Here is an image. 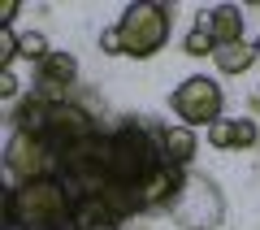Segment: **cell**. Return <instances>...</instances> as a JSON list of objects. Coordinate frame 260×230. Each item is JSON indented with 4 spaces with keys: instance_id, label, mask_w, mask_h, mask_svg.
I'll list each match as a JSON object with an SVG mask.
<instances>
[{
    "instance_id": "obj_1",
    "label": "cell",
    "mask_w": 260,
    "mask_h": 230,
    "mask_svg": "<svg viewBox=\"0 0 260 230\" xmlns=\"http://www.w3.org/2000/svg\"><path fill=\"white\" fill-rule=\"evenodd\" d=\"M70 195L56 183H18L5 187V230H70Z\"/></svg>"
},
{
    "instance_id": "obj_2",
    "label": "cell",
    "mask_w": 260,
    "mask_h": 230,
    "mask_svg": "<svg viewBox=\"0 0 260 230\" xmlns=\"http://www.w3.org/2000/svg\"><path fill=\"white\" fill-rule=\"evenodd\" d=\"M56 183L65 187L70 200H83V195H104L113 191V169H109V135H95L87 143L70 148L61 157V178Z\"/></svg>"
},
{
    "instance_id": "obj_3",
    "label": "cell",
    "mask_w": 260,
    "mask_h": 230,
    "mask_svg": "<svg viewBox=\"0 0 260 230\" xmlns=\"http://www.w3.org/2000/svg\"><path fill=\"white\" fill-rule=\"evenodd\" d=\"M117 31H121V44H126L130 56H156L165 48L169 31H174V5H160V0H135L126 5L117 18Z\"/></svg>"
},
{
    "instance_id": "obj_4",
    "label": "cell",
    "mask_w": 260,
    "mask_h": 230,
    "mask_svg": "<svg viewBox=\"0 0 260 230\" xmlns=\"http://www.w3.org/2000/svg\"><path fill=\"white\" fill-rule=\"evenodd\" d=\"M5 174H9V187H18V183H52V178H61V152L48 148L44 139H35V135L9 130Z\"/></svg>"
},
{
    "instance_id": "obj_5",
    "label": "cell",
    "mask_w": 260,
    "mask_h": 230,
    "mask_svg": "<svg viewBox=\"0 0 260 230\" xmlns=\"http://www.w3.org/2000/svg\"><path fill=\"white\" fill-rule=\"evenodd\" d=\"M165 213L182 230H217L225 221V200H221V191H217V183L208 174H191L186 187L178 191V200Z\"/></svg>"
},
{
    "instance_id": "obj_6",
    "label": "cell",
    "mask_w": 260,
    "mask_h": 230,
    "mask_svg": "<svg viewBox=\"0 0 260 230\" xmlns=\"http://www.w3.org/2000/svg\"><path fill=\"white\" fill-rule=\"evenodd\" d=\"M169 109L182 118V126H213V122H221V109H225V96H221V83L217 78H208V74H191V78H182V83L174 87V96H169Z\"/></svg>"
},
{
    "instance_id": "obj_7",
    "label": "cell",
    "mask_w": 260,
    "mask_h": 230,
    "mask_svg": "<svg viewBox=\"0 0 260 230\" xmlns=\"http://www.w3.org/2000/svg\"><path fill=\"white\" fill-rule=\"evenodd\" d=\"M100 135V126H95V118L83 109V104H70V100H48V109H44V143L48 148H56V152H70V148H78V143H87V139H95Z\"/></svg>"
},
{
    "instance_id": "obj_8",
    "label": "cell",
    "mask_w": 260,
    "mask_h": 230,
    "mask_svg": "<svg viewBox=\"0 0 260 230\" xmlns=\"http://www.w3.org/2000/svg\"><path fill=\"white\" fill-rule=\"evenodd\" d=\"M74 78H78V56L74 52H52L48 61H39V70H35V87L30 92L39 96V100H65V92L74 87Z\"/></svg>"
},
{
    "instance_id": "obj_9",
    "label": "cell",
    "mask_w": 260,
    "mask_h": 230,
    "mask_svg": "<svg viewBox=\"0 0 260 230\" xmlns=\"http://www.w3.org/2000/svg\"><path fill=\"white\" fill-rule=\"evenodd\" d=\"M204 26L213 31L217 44H239L243 39V9L239 5H217V9H208Z\"/></svg>"
},
{
    "instance_id": "obj_10",
    "label": "cell",
    "mask_w": 260,
    "mask_h": 230,
    "mask_svg": "<svg viewBox=\"0 0 260 230\" xmlns=\"http://www.w3.org/2000/svg\"><path fill=\"white\" fill-rule=\"evenodd\" d=\"M160 152H165V161H174V165H191L195 161V130L191 126H165V135H160Z\"/></svg>"
},
{
    "instance_id": "obj_11",
    "label": "cell",
    "mask_w": 260,
    "mask_h": 230,
    "mask_svg": "<svg viewBox=\"0 0 260 230\" xmlns=\"http://www.w3.org/2000/svg\"><path fill=\"white\" fill-rule=\"evenodd\" d=\"M213 61H217L221 74H243V70H251V61H256V44H247V39H239V44H217Z\"/></svg>"
},
{
    "instance_id": "obj_12",
    "label": "cell",
    "mask_w": 260,
    "mask_h": 230,
    "mask_svg": "<svg viewBox=\"0 0 260 230\" xmlns=\"http://www.w3.org/2000/svg\"><path fill=\"white\" fill-rule=\"evenodd\" d=\"M182 52H186V56H213V52H217V39H213V31H208L204 22H200V26H191V35H186Z\"/></svg>"
},
{
    "instance_id": "obj_13",
    "label": "cell",
    "mask_w": 260,
    "mask_h": 230,
    "mask_svg": "<svg viewBox=\"0 0 260 230\" xmlns=\"http://www.w3.org/2000/svg\"><path fill=\"white\" fill-rule=\"evenodd\" d=\"M18 56H22V35L13 26H0V70H13Z\"/></svg>"
},
{
    "instance_id": "obj_14",
    "label": "cell",
    "mask_w": 260,
    "mask_h": 230,
    "mask_svg": "<svg viewBox=\"0 0 260 230\" xmlns=\"http://www.w3.org/2000/svg\"><path fill=\"white\" fill-rule=\"evenodd\" d=\"M22 56H30V61H48V56H52L44 31H26V35H22Z\"/></svg>"
},
{
    "instance_id": "obj_15",
    "label": "cell",
    "mask_w": 260,
    "mask_h": 230,
    "mask_svg": "<svg viewBox=\"0 0 260 230\" xmlns=\"http://www.w3.org/2000/svg\"><path fill=\"white\" fill-rule=\"evenodd\" d=\"M256 139H260V126H256V122H251V118H234V148H239V152H247Z\"/></svg>"
},
{
    "instance_id": "obj_16",
    "label": "cell",
    "mask_w": 260,
    "mask_h": 230,
    "mask_svg": "<svg viewBox=\"0 0 260 230\" xmlns=\"http://www.w3.org/2000/svg\"><path fill=\"white\" fill-rule=\"evenodd\" d=\"M208 143L213 148H234V118H221L208 126Z\"/></svg>"
},
{
    "instance_id": "obj_17",
    "label": "cell",
    "mask_w": 260,
    "mask_h": 230,
    "mask_svg": "<svg viewBox=\"0 0 260 230\" xmlns=\"http://www.w3.org/2000/svg\"><path fill=\"white\" fill-rule=\"evenodd\" d=\"M100 52H104V56H121V52H126V44H121V31H117V26L100 31Z\"/></svg>"
},
{
    "instance_id": "obj_18",
    "label": "cell",
    "mask_w": 260,
    "mask_h": 230,
    "mask_svg": "<svg viewBox=\"0 0 260 230\" xmlns=\"http://www.w3.org/2000/svg\"><path fill=\"white\" fill-rule=\"evenodd\" d=\"M18 92H22V78L13 70H0V96L5 100H18Z\"/></svg>"
},
{
    "instance_id": "obj_19",
    "label": "cell",
    "mask_w": 260,
    "mask_h": 230,
    "mask_svg": "<svg viewBox=\"0 0 260 230\" xmlns=\"http://www.w3.org/2000/svg\"><path fill=\"white\" fill-rule=\"evenodd\" d=\"M18 0H5V5H0V26H13V18H18Z\"/></svg>"
},
{
    "instance_id": "obj_20",
    "label": "cell",
    "mask_w": 260,
    "mask_h": 230,
    "mask_svg": "<svg viewBox=\"0 0 260 230\" xmlns=\"http://www.w3.org/2000/svg\"><path fill=\"white\" fill-rule=\"evenodd\" d=\"M256 56H260V35H256Z\"/></svg>"
}]
</instances>
